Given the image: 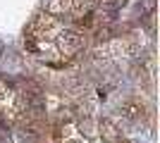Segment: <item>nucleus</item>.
<instances>
[{
	"mask_svg": "<svg viewBox=\"0 0 160 143\" xmlns=\"http://www.w3.org/2000/svg\"><path fill=\"white\" fill-rule=\"evenodd\" d=\"M84 34L86 31L79 29L74 21L43 10L24 31V48L53 67H65L84 50Z\"/></svg>",
	"mask_w": 160,
	"mask_h": 143,
	"instance_id": "obj_1",
	"label": "nucleus"
}]
</instances>
